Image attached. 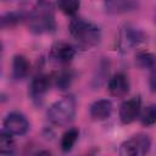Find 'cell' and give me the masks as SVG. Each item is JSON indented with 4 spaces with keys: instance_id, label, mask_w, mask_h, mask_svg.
I'll return each mask as SVG.
<instances>
[{
    "instance_id": "1",
    "label": "cell",
    "mask_w": 156,
    "mask_h": 156,
    "mask_svg": "<svg viewBox=\"0 0 156 156\" xmlns=\"http://www.w3.org/2000/svg\"><path fill=\"white\" fill-rule=\"evenodd\" d=\"M28 29L34 34L52 33L56 29L55 10L50 1L38 0L26 18Z\"/></svg>"
},
{
    "instance_id": "2",
    "label": "cell",
    "mask_w": 156,
    "mask_h": 156,
    "mask_svg": "<svg viewBox=\"0 0 156 156\" xmlns=\"http://www.w3.org/2000/svg\"><path fill=\"white\" fill-rule=\"evenodd\" d=\"M69 33L72 38L83 48H91L100 43L101 30L90 21L84 18H73L69 22Z\"/></svg>"
},
{
    "instance_id": "3",
    "label": "cell",
    "mask_w": 156,
    "mask_h": 156,
    "mask_svg": "<svg viewBox=\"0 0 156 156\" xmlns=\"http://www.w3.org/2000/svg\"><path fill=\"white\" fill-rule=\"evenodd\" d=\"M76 115V100L72 95H66L50 105L46 112L48 121L56 127L68 126Z\"/></svg>"
},
{
    "instance_id": "4",
    "label": "cell",
    "mask_w": 156,
    "mask_h": 156,
    "mask_svg": "<svg viewBox=\"0 0 156 156\" xmlns=\"http://www.w3.org/2000/svg\"><path fill=\"white\" fill-rule=\"evenodd\" d=\"M144 40H145V35L140 29L130 24H126L118 32L116 45L121 52H127L134 48H138Z\"/></svg>"
},
{
    "instance_id": "5",
    "label": "cell",
    "mask_w": 156,
    "mask_h": 156,
    "mask_svg": "<svg viewBox=\"0 0 156 156\" xmlns=\"http://www.w3.org/2000/svg\"><path fill=\"white\" fill-rule=\"evenodd\" d=\"M151 139L149 135L139 133L133 135L132 138L124 140L119 146V155L123 156H139L145 155L150 151Z\"/></svg>"
},
{
    "instance_id": "6",
    "label": "cell",
    "mask_w": 156,
    "mask_h": 156,
    "mask_svg": "<svg viewBox=\"0 0 156 156\" xmlns=\"http://www.w3.org/2000/svg\"><path fill=\"white\" fill-rule=\"evenodd\" d=\"M4 130L12 135H23L28 132L29 129V122L27 117L17 111L10 112L5 118H4Z\"/></svg>"
},
{
    "instance_id": "7",
    "label": "cell",
    "mask_w": 156,
    "mask_h": 156,
    "mask_svg": "<svg viewBox=\"0 0 156 156\" xmlns=\"http://www.w3.org/2000/svg\"><path fill=\"white\" fill-rule=\"evenodd\" d=\"M76 55V49L67 41H56L50 49V58L57 65H67Z\"/></svg>"
},
{
    "instance_id": "8",
    "label": "cell",
    "mask_w": 156,
    "mask_h": 156,
    "mask_svg": "<svg viewBox=\"0 0 156 156\" xmlns=\"http://www.w3.org/2000/svg\"><path fill=\"white\" fill-rule=\"evenodd\" d=\"M140 111H141V100L139 96H134L121 104L118 116L123 124H129L134 122L136 118H139Z\"/></svg>"
},
{
    "instance_id": "9",
    "label": "cell",
    "mask_w": 156,
    "mask_h": 156,
    "mask_svg": "<svg viewBox=\"0 0 156 156\" xmlns=\"http://www.w3.org/2000/svg\"><path fill=\"white\" fill-rule=\"evenodd\" d=\"M52 83V77L48 76V74H38L35 76L32 82H30V85H29V96L30 99L39 104L45 94L49 91V88Z\"/></svg>"
},
{
    "instance_id": "10",
    "label": "cell",
    "mask_w": 156,
    "mask_h": 156,
    "mask_svg": "<svg viewBox=\"0 0 156 156\" xmlns=\"http://www.w3.org/2000/svg\"><path fill=\"white\" fill-rule=\"evenodd\" d=\"M129 87H130L129 79L122 72H118V73L113 74L110 78L108 85H107L110 94L112 96H115V98H123V96H126L128 94V91H129Z\"/></svg>"
},
{
    "instance_id": "11",
    "label": "cell",
    "mask_w": 156,
    "mask_h": 156,
    "mask_svg": "<svg viewBox=\"0 0 156 156\" xmlns=\"http://www.w3.org/2000/svg\"><path fill=\"white\" fill-rule=\"evenodd\" d=\"M112 102L107 99L94 101L89 107V115L94 121H105L112 113Z\"/></svg>"
},
{
    "instance_id": "12",
    "label": "cell",
    "mask_w": 156,
    "mask_h": 156,
    "mask_svg": "<svg viewBox=\"0 0 156 156\" xmlns=\"http://www.w3.org/2000/svg\"><path fill=\"white\" fill-rule=\"evenodd\" d=\"M30 72V63L23 55H16L12 60V76L15 79H24Z\"/></svg>"
},
{
    "instance_id": "13",
    "label": "cell",
    "mask_w": 156,
    "mask_h": 156,
    "mask_svg": "<svg viewBox=\"0 0 156 156\" xmlns=\"http://www.w3.org/2000/svg\"><path fill=\"white\" fill-rule=\"evenodd\" d=\"M134 62L136 67L140 69H147V71H156V55L149 51H139L135 55Z\"/></svg>"
},
{
    "instance_id": "14",
    "label": "cell",
    "mask_w": 156,
    "mask_h": 156,
    "mask_svg": "<svg viewBox=\"0 0 156 156\" xmlns=\"http://www.w3.org/2000/svg\"><path fill=\"white\" fill-rule=\"evenodd\" d=\"M73 79V73L69 69H61L52 77V83L58 90H66L69 88Z\"/></svg>"
},
{
    "instance_id": "15",
    "label": "cell",
    "mask_w": 156,
    "mask_h": 156,
    "mask_svg": "<svg viewBox=\"0 0 156 156\" xmlns=\"http://www.w3.org/2000/svg\"><path fill=\"white\" fill-rule=\"evenodd\" d=\"M78 136H79V130L77 128H69L68 130H66L61 138V143H60L61 150L63 152L71 151L76 141L78 140Z\"/></svg>"
},
{
    "instance_id": "16",
    "label": "cell",
    "mask_w": 156,
    "mask_h": 156,
    "mask_svg": "<svg viewBox=\"0 0 156 156\" xmlns=\"http://www.w3.org/2000/svg\"><path fill=\"white\" fill-rule=\"evenodd\" d=\"M139 121L144 127H150L156 123V105L150 104L141 108L139 115Z\"/></svg>"
},
{
    "instance_id": "17",
    "label": "cell",
    "mask_w": 156,
    "mask_h": 156,
    "mask_svg": "<svg viewBox=\"0 0 156 156\" xmlns=\"http://www.w3.org/2000/svg\"><path fill=\"white\" fill-rule=\"evenodd\" d=\"M15 149H16V146H15L13 135L2 129L1 134H0V154L11 155L15 152Z\"/></svg>"
},
{
    "instance_id": "18",
    "label": "cell",
    "mask_w": 156,
    "mask_h": 156,
    "mask_svg": "<svg viewBox=\"0 0 156 156\" xmlns=\"http://www.w3.org/2000/svg\"><path fill=\"white\" fill-rule=\"evenodd\" d=\"M56 4L58 10L67 16H74L80 7V0H56Z\"/></svg>"
},
{
    "instance_id": "19",
    "label": "cell",
    "mask_w": 156,
    "mask_h": 156,
    "mask_svg": "<svg viewBox=\"0 0 156 156\" xmlns=\"http://www.w3.org/2000/svg\"><path fill=\"white\" fill-rule=\"evenodd\" d=\"M27 17L22 13V12H7L5 15H2L1 17V28H11V27H15L16 24H18L21 21L26 20Z\"/></svg>"
}]
</instances>
